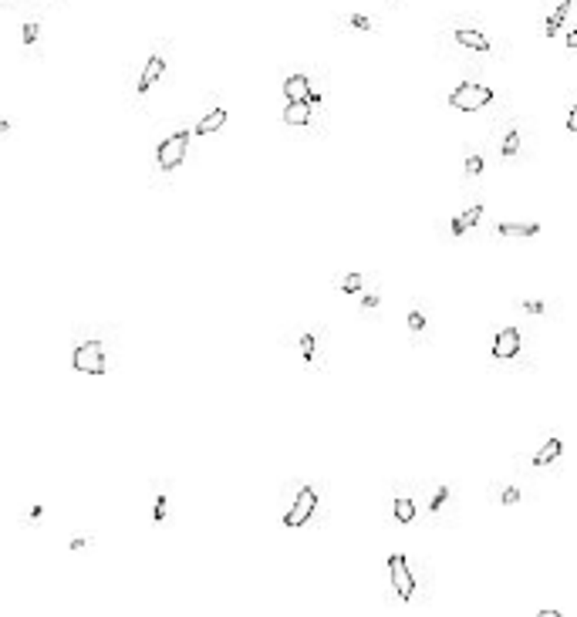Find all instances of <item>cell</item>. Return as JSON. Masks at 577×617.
Here are the masks:
<instances>
[{
    "label": "cell",
    "instance_id": "cell-1",
    "mask_svg": "<svg viewBox=\"0 0 577 617\" xmlns=\"http://www.w3.org/2000/svg\"><path fill=\"white\" fill-rule=\"evenodd\" d=\"M71 368L81 374H105L108 371V351L102 341H81L71 354Z\"/></svg>",
    "mask_w": 577,
    "mask_h": 617
},
{
    "label": "cell",
    "instance_id": "cell-26",
    "mask_svg": "<svg viewBox=\"0 0 577 617\" xmlns=\"http://www.w3.org/2000/svg\"><path fill=\"white\" fill-rule=\"evenodd\" d=\"M466 172H469V176L476 179V176L483 172V155H476V152L469 155V159H466Z\"/></svg>",
    "mask_w": 577,
    "mask_h": 617
},
{
    "label": "cell",
    "instance_id": "cell-33",
    "mask_svg": "<svg viewBox=\"0 0 577 617\" xmlns=\"http://www.w3.org/2000/svg\"><path fill=\"white\" fill-rule=\"evenodd\" d=\"M567 48H571V51H577V27L567 34Z\"/></svg>",
    "mask_w": 577,
    "mask_h": 617
},
{
    "label": "cell",
    "instance_id": "cell-32",
    "mask_svg": "<svg viewBox=\"0 0 577 617\" xmlns=\"http://www.w3.org/2000/svg\"><path fill=\"white\" fill-rule=\"evenodd\" d=\"M567 129H571V132L577 135V105L571 108V112H567Z\"/></svg>",
    "mask_w": 577,
    "mask_h": 617
},
{
    "label": "cell",
    "instance_id": "cell-4",
    "mask_svg": "<svg viewBox=\"0 0 577 617\" xmlns=\"http://www.w3.org/2000/svg\"><path fill=\"white\" fill-rule=\"evenodd\" d=\"M388 580H392V587H395L398 601H412V597H415V577H412L409 560H405L402 553H392V557H388Z\"/></svg>",
    "mask_w": 577,
    "mask_h": 617
},
{
    "label": "cell",
    "instance_id": "cell-17",
    "mask_svg": "<svg viewBox=\"0 0 577 617\" xmlns=\"http://www.w3.org/2000/svg\"><path fill=\"white\" fill-rule=\"evenodd\" d=\"M166 513H169V496L166 492H159V496H155V506H152V523L155 527L166 523Z\"/></svg>",
    "mask_w": 577,
    "mask_h": 617
},
{
    "label": "cell",
    "instance_id": "cell-19",
    "mask_svg": "<svg viewBox=\"0 0 577 617\" xmlns=\"http://www.w3.org/2000/svg\"><path fill=\"white\" fill-rule=\"evenodd\" d=\"M516 152H520V132L510 129V132H506V139H503V155H506V159H513Z\"/></svg>",
    "mask_w": 577,
    "mask_h": 617
},
{
    "label": "cell",
    "instance_id": "cell-3",
    "mask_svg": "<svg viewBox=\"0 0 577 617\" xmlns=\"http://www.w3.org/2000/svg\"><path fill=\"white\" fill-rule=\"evenodd\" d=\"M186 152H189V132H176V135H169L166 142H159V149H155V166L162 169V172H172V169H180L182 162H186Z\"/></svg>",
    "mask_w": 577,
    "mask_h": 617
},
{
    "label": "cell",
    "instance_id": "cell-12",
    "mask_svg": "<svg viewBox=\"0 0 577 617\" xmlns=\"http://www.w3.org/2000/svg\"><path fill=\"white\" fill-rule=\"evenodd\" d=\"M456 41H459L462 48H469V51H489V48H493L487 34H479V31H466V27L456 31Z\"/></svg>",
    "mask_w": 577,
    "mask_h": 617
},
{
    "label": "cell",
    "instance_id": "cell-6",
    "mask_svg": "<svg viewBox=\"0 0 577 617\" xmlns=\"http://www.w3.org/2000/svg\"><path fill=\"white\" fill-rule=\"evenodd\" d=\"M524 347V334L516 327H500L493 337V361H513Z\"/></svg>",
    "mask_w": 577,
    "mask_h": 617
},
{
    "label": "cell",
    "instance_id": "cell-20",
    "mask_svg": "<svg viewBox=\"0 0 577 617\" xmlns=\"http://www.w3.org/2000/svg\"><path fill=\"white\" fill-rule=\"evenodd\" d=\"M21 38H24V44H38V38H41V24H38V21H27V24L21 27Z\"/></svg>",
    "mask_w": 577,
    "mask_h": 617
},
{
    "label": "cell",
    "instance_id": "cell-7",
    "mask_svg": "<svg viewBox=\"0 0 577 617\" xmlns=\"http://www.w3.org/2000/svg\"><path fill=\"white\" fill-rule=\"evenodd\" d=\"M162 75H166V58H162V54L155 51L152 58L145 61V68H142V75H139V88H135V95H139V98H145V95H149V88H152V85H155V81H159Z\"/></svg>",
    "mask_w": 577,
    "mask_h": 617
},
{
    "label": "cell",
    "instance_id": "cell-28",
    "mask_svg": "<svg viewBox=\"0 0 577 617\" xmlns=\"http://www.w3.org/2000/svg\"><path fill=\"white\" fill-rule=\"evenodd\" d=\"M524 310L526 314H547V304L544 300H524Z\"/></svg>",
    "mask_w": 577,
    "mask_h": 617
},
{
    "label": "cell",
    "instance_id": "cell-29",
    "mask_svg": "<svg viewBox=\"0 0 577 617\" xmlns=\"http://www.w3.org/2000/svg\"><path fill=\"white\" fill-rule=\"evenodd\" d=\"M41 516H44V506H38V502H34V506H27V513H24L27 523H34V520H41Z\"/></svg>",
    "mask_w": 577,
    "mask_h": 617
},
{
    "label": "cell",
    "instance_id": "cell-10",
    "mask_svg": "<svg viewBox=\"0 0 577 617\" xmlns=\"http://www.w3.org/2000/svg\"><path fill=\"white\" fill-rule=\"evenodd\" d=\"M281 118L284 125H311V102H287Z\"/></svg>",
    "mask_w": 577,
    "mask_h": 617
},
{
    "label": "cell",
    "instance_id": "cell-11",
    "mask_svg": "<svg viewBox=\"0 0 577 617\" xmlns=\"http://www.w3.org/2000/svg\"><path fill=\"white\" fill-rule=\"evenodd\" d=\"M223 125H227V108H213L209 115L199 118V125L192 132H196V135H213V132H219Z\"/></svg>",
    "mask_w": 577,
    "mask_h": 617
},
{
    "label": "cell",
    "instance_id": "cell-13",
    "mask_svg": "<svg viewBox=\"0 0 577 617\" xmlns=\"http://www.w3.org/2000/svg\"><path fill=\"white\" fill-rule=\"evenodd\" d=\"M493 233H500V236H537L540 223H497Z\"/></svg>",
    "mask_w": 577,
    "mask_h": 617
},
{
    "label": "cell",
    "instance_id": "cell-2",
    "mask_svg": "<svg viewBox=\"0 0 577 617\" xmlns=\"http://www.w3.org/2000/svg\"><path fill=\"white\" fill-rule=\"evenodd\" d=\"M493 98H497V95H493V88H487V85H476V81H462L459 88L449 95V105H452L456 112H479V108H487Z\"/></svg>",
    "mask_w": 577,
    "mask_h": 617
},
{
    "label": "cell",
    "instance_id": "cell-25",
    "mask_svg": "<svg viewBox=\"0 0 577 617\" xmlns=\"http://www.w3.org/2000/svg\"><path fill=\"white\" fill-rule=\"evenodd\" d=\"M91 543H95V537H71V540H68V550H71V553L88 550Z\"/></svg>",
    "mask_w": 577,
    "mask_h": 617
},
{
    "label": "cell",
    "instance_id": "cell-22",
    "mask_svg": "<svg viewBox=\"0 0 577 617\" xmlns=\"http://www.w3.org/2000/svg\"><path fill=\"white\" fill-rule=\"evenodd\" d=\"M409 331H412V334H422V331H425V314H422V310H412V314H409Z\"/></svg>",
    "mask_w": 577,
    "mask_h": 617
},
{
    "label": "cell",
    "instance_id": "cell-30",
    "mask_svg": "<svg viewBox=\"0 0 577 617\" xmlns=\"http://www.w3.org/2000/svg\"><path fill=\"white\" fill-rule=\"evenodd\" d=\"M449 233H452V236H462V233H466V223H462V219L456 216L452 223H449Z\"/></svg>",
    "mask_w": 577,
    "mask_h": 617
},
{
    "label": "cell",
    "instance_id": "cell-23",
    "mask_svg": "<svg viewBox=\"0 0 577 617\" xmlns=\"http://www.w3.org/2000/svg\"><path fill=\"white\" fill-rule=\"evenodd\" d=\"M348 24L355 27V31H372V17H361V14H348Z\"/></svg>",
    "mask_w": 577,
    "mask_h": 617
},
{
    "label": "cell",
    "instance_id": "cell-9",
    "mask_svg": "<svg viewBox=\"0 0 577 617\" xmlns=\"http://www.w3.org/2000/svg\"><path fill=\"white\" fill-rule=\"evenodd\" d=\"M571 11H574V0H561V4L553 7V14L547 17V24H544V34H547V38H553V34L564 27L567 17H571Z\"/></svg>",
    "mask_w": 577,
    "mask_h": 617
},
{
    "label": "cell",
    "instance_id": "cell-31",
    "mask_svg": "<svg viewBox=\"0 0 577 617\" xmlns=\"http://www.w3.org/2000/svg\"><path fill=\"white\" fill-rule=\"evenodd\" d=\"M361 307L375 310V307H378V294H365V297H361Z\"/></svg>",
    "mask_w": 577,
    "mask_h": 617
},
{
    "label": "cell",
    "instance_id": "cell-14",
    "mask_svg": "<svg viewBox=\"0 0 577 617\" xmlns=\"http://www.w3.org/2000/svg\"><path fill=\"white\" fill-rule=\"evenodd\" d=\"M561 452H564V442H561V438H551V442H547V445H544V449L534 455V465L540 469V465L553 463V459H561Z\"/></svg>",
    "mask_w": 577,
    "mask_h": 617
},
{
    "label": "cell",
    "instance_id": "cell-21",
    "mask_svg": "<svg viewBox=\"0 0 577 617\" xmlns=\"http://www.w3.org/2000/svg\"><path fill=\"white\" fill-rule=\"evenodd\" d=\"M459 219L466 223V230H469V226H476V223L483 219V206H469L466 213H459Z\"/></svg>",
    "mask_w": 577,
    "mask_h": 617
},
{
    "label": "cell",
    "instance_id": "cell-24",
    "mask_svg": "<svg viewBox=\"0 0 577 617\" xmlns=\"http://www.w3.org/2000/svg\"><path fill=\"white\" fill-rule=\"evenodd\" d=\"M446 500H449V486H439L436 492H432V502H429V510H432V513H439Z\"/></svg>",
    "mask_w": 577,
    "mask_h": 617
},
{
    "label": "cell",
    "instance_id": "cell-18",
    "mask_svg": "<svg viewBox=\"0 0 577 617\" xmlns=\"http://www.w3.org/2000/svg\"><path fill=\"white\" fill-rule=\"evenodd\" d=\"M361 287H365V277L361 273H348L341 280V294H361Z\"/></svg>",
    "mask_w": 577,
    "mask_h": 617
},
{
    "label": "cell",
    "instance_id": "cell-27",
    "mask_svg": "<svg viewBox=\"0 0 577 617\" xmlns=\"http://www.w3.org/2000/svg\"><path fill=\"white\" fill-rule=\"evenodd\" d=\"M520 496H524V492H520L516 486H506L503 489V496H500V502L503 506H513V502H520Z\"/></svg>",
    "mask_w": 577,
    "mask_h": 617
},
{
    "label": "cell",
    "instance_id": "cell-34",
    "mask_svg": "<svg viewBox=\"0 0 577 617\" xmlns=\"http://www.w3.org/2000/svg\"><path fill=\"white\" fill-rule=\"evenodd\" d=\"M7 129H11V122H4V118H0V135H7Z\"/></svg>",
    "mask_w": 577,
    "mask_h": 617
},
{
    "label": "cell",
    "instance_id": "cell-8",
    "mask_svg": "<svg viewBox=\"0 0 577 617\" xmlns=\"http://www.w3.org/2000/svg\"><path fill=\"white\" fill-rule=\"evenodd\" d=\"M284 98L287 102H308L311 98V78L308 75H287L284 78Z\"/></svg>",
    "mask_w": 577,
    "mask_h": 617
},
{
    "label": "cell",
    "instance_id": "cell-5",
    "mask_svg": "<svg viewBox=\"0 0 577 617\" xmlns=\"http://www.w3.org/2000/svg\"><path fill=\"white\" fill-rule=\"evenodd\" d=\"M314 506H318V492L311 486H301L297 489V500H294V506L284 513V527L287 529H301L304 523L311 520V513H314Z\"/></svg>",
    "mask_w": 577,
    "mask_h": 617
},
{
    "label": "cell",
    "instance_id": "cell-16",
    "mask_svg": "<svg viewBox=\"0 0 577 617\" xmlns=\"http://www.w3.org/2000/svg\"><path fill=\"white\" fill-rule=\"evenodd\" d=\"M301 354H304V364H314V354H318V337L314 334H304L301 337Z\"/></svg>",
    "mask_w": 577,
    "mask_h": 617
},
{
    "label": "cell",
    "instance_id": "cell-15",
    "mask_svg": "<svg viewBox=\"0 0 577 617\" xmlns=\"http://www.w3.org/2000/svg\"><path fill=\"white\" fill-rule=\"evenodd\" d=\"M392 516H395V523L409 527L412 520H415V502L405 500V496H402V500H395V502H392Z\"/></svg>",
    "mask_w": 577,
    "mask_h": 617
}]
</instances>
